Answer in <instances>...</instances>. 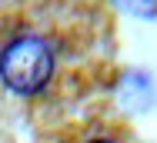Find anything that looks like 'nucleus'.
I'll use <instances>...</instances> for the list:
<instances>
[{"mask_svg":"<svg viewBox=\"0 0 157 143\" xmlns=\"http://www.w3.org/2000/svg\"><path fill=\"white\" fill-rule=\"evenodd\" d=\"M50 70H54V57L40 37H17L0 50V77L20 97L40 93L44 83L50 80Z\"/></svg>","mask_w":157,"mask_h":143,"instance_id":"nucleus-1","label":"nucleus"},{"mask_svg":"<svg viewBox=\"0 0 157 143\" xmlns=\"http://www.w3.org/2000/svg\"><path fill=\"white\" fill-rule=\"evenodd\" d=\"M94 143H110V140H94Z\"/></svg>","mask_w":157,"mask_h":143,"instance_id":"nucleus-2","label":"nucleus"}]
</instances>
